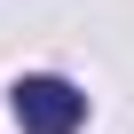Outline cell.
Listing matches in <instances>:
<instances>
[{
    "instance_id": "1",
    "label": "cell",
    "mask_w": 134,
    "mask_h": 134,
    "mask_svg": "<svg viewBox=\"0 0 134 134\" xmlns=\"http://www.w3.org/2000/svg\"><path fill=\"white\" fill-rule=\"evenodd\" d=\"M8 110H16V126H24V134H79L87 95H79L71 79L32 71V79H16V87H8Z\"/></svg>"
}]
</instances>
